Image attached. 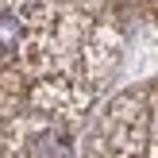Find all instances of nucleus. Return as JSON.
Instances as JSON below:
<instances>
[{"mask_svg": "<svg viewBox=\"0 0 158 158\" xmlns=\"http://www.w3.org/2000/svg\"><path fill=\"white\" fill-rule=\"evenodd\" d=\"M19 35H23V23L15 15H0V50H12L19 43Z\"/></svg>", "mask_w": 158, "mask_h": 158, "instance_id": "nucleus-1", "label": "nucleus"}]
</instances>
